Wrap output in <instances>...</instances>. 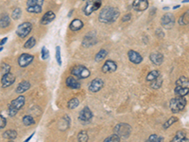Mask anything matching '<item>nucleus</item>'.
Masks as SVG:
<instances>
[{
	"label": "nucleus",
	"instance_id": "obj_1",
	"mask_svg": "<svg viewBox=\"0 0 189 142\" xmlns=\"http://www.w3.org/2000/svg\"><path fill=\"white\" fill-rule=\"evenodd\" d=\"M119 14H120V13L117 8L105 7L100 12L98 19L102 23L110 24V23H113L115 20H117V18L119 17Z\"/></svg>",
	"mask_w": 189,
	"mask_h": 142
},
{
	"label": "nucleus",
	"instance_id": "obj_2",
	"mask_svg": "<svg viewBox=\"0 0 189 142\" xmlns=\"http://www.w3.org/2000/svg\"><path fill=\"white\" fill-rule=\"evenodd\" d=\"M24 104H25V97L24 96H19L18 98L13 99L12 103H10V104L9 105V110H8L9 116H10V117L15 116L18 113V111L24 106Z\"/></svg>",
	"mask_w": 189,
	"mask_h": 142
},
{
	"label": "nucleus",
	"instance_id": "obj_3",
	"mask_svg": "<svg viewBox=\"0 0 189 142\" xmlns=\"http://www.w3.org/2000/svg\"><path fill=\"white\" fill-rule=\"evenodd\" d=\"M186 99H184V97H179L178 98H174L170 100L169 103V106L170 109L173 113H179L181 111H183L186 105Z\"/></svg>",
	"mask_w": 189,
	"mask_h": 142
},
{
	"label": "nucleus",
	"instance_id": "obj_4",
	"mask_svg": "<svg viewBox=\"0 0 189 142\" xmlns=\"http://www.w3.org/2000/svg\"><path fill=\"white\" fill-rule=\"evenodd\" d=\"M71 73L73 76L77 77L78 79H86L88 77H90L91 73H90V70L85 67L84 65H75L74 67L72 68Z\"/></svg>",
	"mask_w": 189,
	"mask_h": 142
},
{
	"label": "nucleus",
	"instance_id": "obj_5",
	"mask_svg": "<svg viewBox=\"0 0 189 142\" xmlns=\"http://www.w3.org/2000/svg\"><path fill=\"white\" fill-rule=\"evenodd\" d=\"M113 131H114V134L117 135L120 138L121 137L126 138L130 136L131 132H132V128L127 123H119L114 127Z\"/></svg>",
	"mask_w": 189,
	"mask_h": 142
},
{
	"label": "nucleus",
	"instance_id": "obj_6",
	"mask_svg": "<svg viewBox=\"0 0 189 142\" xmlns=\"http://www.w3.org/2000/svg\"><path fill=\"white\" fill-rule=\"evenodd\" d=\"M31 29H32V25H31V23L25 22L18 26L16 33L20 38H25L27 37V35H28V33L31 32Z\"/></svg>",
	"mask_w": 189,
	"mask_h": 142
},
{
	"label": "nucleus",
	"instance_id": "obj_7",
	"mask_svg": "<svg viewBox=\"0 0 189 142\" xmlns=\"http://www.w3.org/2000/svg\"><path fill=\"white\" fill-rule=\"evenodd\" d=\"M175 24V17L172 13H167L161 19V25L165 28H171Z\"/></svg>",
	"mask_w": 189,
	"mask_h": 142
},
{
	"label": "nucleus",
	"instance_id": "obj_8",
	"mask_svg": "<svg viewBox=\"0 0 189 142\" xmlns=\"http://www.w3.org/2000/svg\"><path fill=\"white\" fill-rule=\"evenodd\" d=\"M34 57L32 55H30L28 53H23L21 54L20 57L18 58V64H19V66L21 67H26L28 66V65H30L32 63Z\"/></svg>",
	"mask_w": 189,
	"mask_h": 142
},
{
	"label": "nucleus",
	"instance_id": "obj_9",
	"mask_svg": "<svg viewBox=\"0 0 189 142\" xmlns=\"http://www.w3.org/2000/svg\"><path fill=\"white\" fill-rule=\"evenodd\" d=\"M149 8V0H134L132 9L136 12H144Z\"/></svg>",
	"mask_w": 189,
	"mask_h": 142
},
{
	"label": "nucleus",
	"instance_id": "obj_10",
	"mask_svg": "<svg viewBox=\"0 0 189 142\" xmlns=\"http://www.w3.org/2000/svg\"><path fill=\"white\" fill-rule=\"evenodd\" d=\"M15 82V77L13 73L10 72H7L3 75L2 80H1V84H2V87L6 88L9 87V85H12L13 83Z\"/></svg>",
	"mask_w": 189,
	"mask_h": 142
},
{
	"label": "nucleus",
	"instance_id": "obj_11",
	"mask_svg": "<svg viewBox=\"0 0 189 142\" xmlns=\"http://www.w3.org/2000/svg\"><path fill=\"white\" fill-rule=\"evenodd\" d=\"M104 83H103V80L101 79H94L92 80V83L89 85V90L93 93H96L98 92V91L103 87Z\"/></svg>",
	"mask_w": 189,
	"mask_h": 142
},
{
	"label": "nucleus",
	"instance_id": "obj_12",
	"mask_svg": "<svg viewBox=\"0 0 189 142\" xmlns=\"http://www.w3.org/2000/svg\"><path fill=\"white\" fill-rule=\"evenodd\" d=\"M117 68V65L115 64L113 61H111V60H108L105 62V64L103 65L102 66V71L104 73H112V72H114L115 70Z\"/></svg>",
	"mask_w": 189,
	"mask_h": 142
},
{
	"label": "nucleus",
	"instance_id": "obj_13",
	"mask_svg": "<svg viewBox=\"0 0 189 142\" xmlns=\"http://www.w3.org/2000/svg\"><path fill=\"white\" fill-rule=\"evenodd\" d=\"M128 56H129V59H130L131 62L133 63V64H135V65L140 64L142 61H143L142 56H141L138 52L134 51V50H129Z\"/></svg>",
	"mask_w": 189,
	"mask_h": 142
},
{
	"label": "nucleus",
	"instance_id": "obj_14",
	"mask_svg": "<svg viewBox=\"0 0 189 142\" xmlns=\"http://www.w3.org/2000/svg\"><path fill=\"white\" fill-rule=\"evenodd\" d=\"M150 59L151 62L156 65H161L164 62V55L160 52H153L150 54Z\"/></svg>",
	"mask_w": 189,
	"mask_h": 142
},
{
	"label": "nucleus",
	"instance_id": "obj_15",
	"mask_svg": "<svg viewBox=\"0 0 189 142\" xmlns=\"http://www.w3.org/2000/svg\"><path fill=\"white\" fill-rule=\"evenodd\" d=\"M92 117H93V114L88 107L83 108L80 112V116H79L80 119L82 121H89V120H91Z\"/></svg>",
	"mask_w": 189,
	"mask_h": 142
},
{
	"label": "nucleus",
	"instance_id": "obj_16",
	"mask_svg": "<svg viewBox=\"0 0 189 142\" xmlns=\"http://www.w3.org/2000/svg\"><path fill=\"white\" fill-rule=\"evenodd\" d=\"M54 19H55V13L52 11H48L44 14L43 17H42L41 24L42 25H47V24H49V23H51L52 21H53Z\"/></svg>",
	"mask_w": 189,
	"mask_h": 142
},
{
	"label": "nucleus",
	"instance_id": "obj_17",
	"mask_svg": "<svg viewBox=\"0 0 189 142\" xmlns=\"http://www.w3.org/2000/svg\"><path fill=\"white\" fill-rule=\"evenodd\" d=\"M97 43V39H96V34H94V33H89L87 34L84 39H83V41H82V45L83 47H90L94 44H96Z\"/></svg>",
	"mask_w": 189,
	"mask_h": 142
},
{
	"label": "nucleus",
	"instance_id": "obj_18",
	"mask_svg": "<svg viewBox=\"0 0 189 142\" xmlns=\"http://www.w3.org/2000/svg\"><path fill=\"white\" fill-rule=\"evenodd\" d=\"M65 83H66V85L69 88H72V89H80V83L76 78L72 77V76H70L66 79Z\"/></svg>",
	"mask_w": 189,
	"mask_h": 142
},
{
	"label": "nucleus",
	"instance_id": "obj_19",
	"mask_svg": "<svg viewBox=\"0 0 189 142\" xmlns=\"http://www.w3.org/2000/svg\"><path fill=\"white\" fill-rule=\"evenodd\" d=\"M83 28V22L80 19H74L70 24V29L73 32H78Z\"/></svg>",
	"mask_w": 189,
	"mask_h": 142
},
{
	"label": "nucleus",
	"instance_id": "obj_20",
	"mask_svg": "<svg viewBox=\"0 0 189 142\" xmlns=\"http://www.w3.org/2000/svg\"><path fill=\"white\" fill-rule=\"evenodd\" d=\"M30 88V84L28 80H24V82L20 83L16 88V92L19 93V94H22L24 92H26L27 90H28Z\"/></svg>",
	"mask_w": 189,
	"mask_h": 142
},
{
	"label": "nucleus",
	"instance_id": "obj_21",
	"mask_svg": "<svg viewBox=\"0 0 189 142\" xmlns=\"http://www.w3.org/2000/svg\"><path fill=\"white\" fill-rule=\"evenodd\" d=\"M188 87H183V86H179V85H176L175 88V93L176 95H178L179 97H184L188 94Z\"/></svg>",
	"mask_w": 189,
	"mask_h": 142
},
{
	"label": "nucleus",
	"instance_id": "obj_22",
	"mask_svg": "<svg viewBox=\"0 0 189 142\" xmlns=\"http://www.w3.org/2000/svg\"><path fill=\"white\" fill-rule=\"evenodd\" d=\"M187 140H188V138L186 137L185 133H183V132H178L176 136L172 139L173 142H184Z\"/></svg>",
	"mask_w": 189,
	"mask_h": 142
},
{
	"label": "nucleus",
	"instance_id": "obj_23",
	"mask_svg": "<svg viewBox=\"0 0 189 142\" xmlns=\"http://www.w3.org/2000/svg\"><path fill=\"white\" fill-rule=\"evenodd\" d=\"M3 137L6 139H9V140H13L17 137V132L14 130H8L3 134Z\"/></svg>",
	"mask_w": 189,
	"mask_h": 142
},
{
	"label": "nucleus",
	"instance_id": "obj_24",
	"mask_svg": "<svg viewBox=\"0 0 189 142\" xmlns=\"http://www.w3.org/2000/svg\"><path fill=\"white\" fill-rule=\"evenodd\" d=\"M10 23V18L8 14H4L0 18V28H7Z\"/></svg>",
	"mask_w": 189,
	"mask_h": 142
},
{
	"label": "nucleus",
	"instance_id": "obj_25",
	"mask_svg": "<svg viewBox=\"0 0 189 142\" xmlns=\"http://www.w3.org/2000/svg\"><path fill=\"white\" fill-rule=\"evenodd\" d=\"M27 11L31 13H40L42 12V6L41 5L27 6Z\"/></svg>",
	"mask_w": 189,
	"mask_h": 142
},
{
	"label": "nucleus",
	"instance_id": "obj_26",
	"mask_svg": "<svg viewBox=\"0 0 189 142\" xmlns=\"http://www.w3.org/2000/svg\"><path fill=\"white\" fill-rule=\"evenodd\" d=\"M162 84H163V78L160 75L158 78H156L154 80H152L150 86L152 88H154V89H158V88H160L162 86Z\"/></svg>",
	"mask_w": 189,
	"mask_h": 142
},
{
	"label": "nucleus",
	"instance_id": "obj_27",
	"mask_svg": "<svg viewBox=\"0 0 189 142\" xmlns=\"http://www.w3.org/2000/svg\"><path fill=\"white\" fill-rule=\"evenodd\" d=\"M160 76V72L158 70H152L151 72H150L148 74V76H146V80L148 82H152V80H154L156 78H158Z\"/></svg>",
	"mask_w": 189,
	"mask_h": 142
},
{
	"label": "nucleus",
	"instance_id": "obj_28",
	"mask_svg": "<svg viewBox=\"0 0 189 142\" xmlns=\"http://www.w3.org/2000/svg\"><path fill=\"white\" fill-rule=\"evenodd\" d=\"M176 85L183 86V87H188V86H189L188 79H187L186 77H181V78L176 82Z\"/></svg>",
	"mask_w": 189,
	"mask_h": 142
},
{
	"label": "nucleus",
	"instance_id": "obj_29",
	"mask_svg": "<svg viewBox=\"0 0 189 142\" xmlns=\"http://www.w3.org/2000/svg\"><path fill=\"white\" fill-rule=\"evenodd\" d=\"M23 123L26 125V126H29V125H32L35 123V120L32 117L30 116H26L23 118Z\"/></svg>",
	"mask_w": 189,
	"mask_h": 142
},
{
	"label": "nucleus",
	"instance_id": "obj_30",
	"mask_svg": "<svg viewBox=\"0 0 189 142\" xmlns=\"http://www.w3.org/2000/svg\"><path fill=\"white\" fill-rule=\"evenodd\" d=\"M107 54H108L107 50H105V49H100V50H99V52L96 55V61H97V62H99V61L103 60L105 57H106Z\"/></svg>",
	"mask_w": 189,
	"mask_h": 142
},
{
	"label": "nucleus",
	"instance_id": "obj_31",
	"mask_svg": "<svg viewBox=\"0 0 189 142\" xmlns=\"http://www.w3.org/2000/svg\"><path fill=\"white\" fill-rule=\"evenodd\" d=\"M79 104H80L79 99L74 98V99H72L71 100H69V103H68V108H69V109H75L76 107L79 106Z\"/></svg>",
	"mask_w": 189,
	"mask_h": 142
},
{
	"label": "nucleus",
	"instance_id": "obj_32",
	"mask_svg": "<svg viewBox=\"0 0 189 142\" xmlns=\"http://www.w3.org/2000/svg\"><path fill=\"white\" fill-rule=\"evenodd\" d=\"M93 12H94V1L89 2L86 5V7L84 8V13H85V15H90Z\"/></svg>",
	"mask_w": 189,
	"mask_h": 142
},
{
	"label": "nucleus",
	"instance_id": "obj_33",
	"mask_svg": "<svg viewBox=\"0 0 189 142\" xmlns=\"http://www.w3.org/2000/svg\"><path fill=\"white\" fill-rule=\"evenodd\" d=\"M35 44H36V40H35V38L34 37H30L28 41H27V43L24 45V47L25 48H32L34 46H35Z\"/></svg>",
	"mask_w": 189,
	"mask_h": 142
},
{
	"label": "nucleus",
	"instance_id": "obj_34",
	"mask_svg": "<svg viewBox=\"0 0 189 142\" xmlns=\"http://www.w3.org/2000/svg\"><path fill=\"white\" fill-rule=\"evenodd\" d=\"M179 24L182 26H185L188 24V12H186L185 13H183L180 19H179Z\"/></svg>",
	"mask_w": 189,
	"mask_h": 142
},
{
	"label": "nucleus",
	"instance_id": "obj_35",
	"mask_svg": "<svg viewBox=\"0 0 189 142\" xmlns=\"http://www.w3.org/2000/svg\"><path fill=\"white\" fill-rule=\"evenodd\" d=\"M21 14H22V11H21V9L16 8V9H13V12L12 13V18L13 20H17L21 17Z\"/></svg>",
	"mask_w": 189,
	"mask_h": 142
},
{
	"label": "nucleus",
	"instance_id": "obj_36",
	"mask_svg": "<svg viewBox=\"0 0 189 142\" xmlns=\"http://www.w3.org/2000/svg\"><path fill=\"white\" fill-rule=\"evenodd\" d=\"M119 141H120V137L115 134L108 136L106 139L104 140V142H119Z\"/></svg>",
	"mask_w": 189,
	"mask_h": 142
},
{
	"label": "nucleus",
	"instance_id": "obj_37",
	"mask_svg": "<svg viewBox=\"0 0 189 142\" xmlns=\"http://www.w3.org/2000/svg\"><path fill=\"white\" fill-rule=\"evenodd\" d=\"M176 121H178V118H176V117H172V118H170L169 120L166 121V122L164 124V129H167L169 127H170L173 123H175Z\"/></svg>",
	"mask_w": 189,
	"mask_h": 142
},
{
	"label": "nucleus",
	"instance_id": "obj_38",
	"mask_svg": "<svg viewBox=\"0 0 189 142\" xmlns=\"http://www.w3.org/2000/svg\"><path fill=\"white\" fill-rule=\"evenodd\" d=\"M88 138H89V137H88V135H87L86 132H84V131L80 132V133L79 134V136H78V139H79L80 141H82V142L87 141Z\"/></svg>",
	"mask_w": 189,
	"mask_h": 142
},
{
	"label": "nucleus",
	"instance_id": "obj_39",
	"mask_svg": "<svg viewBox=\"0 0 189 142\" xmlns=\"http://www.w3.org/2000/svg\"><path fill=\"white\" fill-rule=\"evenodd\" d=\"M149 141L152 142V141H156V142H161V141H164V138L162 136H156V135H151L149 139Z\"/></svg>",
	"mask_w": 189,
	"mask_h": 142
},
{
	"label": "nucleus",
	"instance_id": "obj_40",
	"mask_svg": "<svg viewBox=\"0 0 189 142\" xmlns=\"http://www.w3.org/2000/svg\"><path fill=\"white\" fill-rule=\"evenodd\" d=\"M48 57H49V51L46 47H42V59L46 60Z\"/></svg>",
	"mask_w": 189,
	"mask_h": 142
},
{
	"label": "nucleus",
	"instance_id": "obj_41",
	"mask_svg": "<svg viewBox=\"0 0 189 142\" xmlns=\"http://www.w3.org/2000/svg\"><path fill=\"white\" fill-rule=\"evenodd\" d=\"M56 60L58 62L59 65H61V47H56Z\"/></svg>",
	"mask_w": 189,
	"mask_h": 142
},
{
	"label": "nucleus",
	"instance_id": "obj_42",
	"mask_svg": "<svg viewBox=\"0 0 189 142\" xmlns=\"http://www.w3.org/2000/svg\"><path fill=\"white\" fill-rule=\"evenodd\" d=\"M7 124V120L3 116H0V129H3Z\"/></svg>",
	"mask_w": 189,
	"mask_h": 142
},
{
	"label": "nucleus",
	"instance_id": "obj_43",
	"mask_svg": "<svg viewBox=\"0 0 189 142\" xmlns=\"http://www.w3.org/2000/svg\"><path fill=\"white\" fill-rule=\"evenodd\" d=\"M9 70H10V66H9L8 64H4V65H2V71L4 72V74L7 73V72H9Z\"/></svg>",
	"mask_w": 189,
	"mask_h": 142
},
{
	"label": "nucleus",
	"instance_id": "obj_44",
	"mask_svg": "<svg viewBox=\"0 0 189 142\" xmlns=\"http://www.w3.org/2000/svg\"><path fill=\"white\" fill-rule=\"evenodd\" d=\"M131 14H126L123 18H122V21L123 22H127V21H129V20H131Z\"/></svg>",
	"mask_w": 189,
	"mask_h": 142
},
{
	"label": "nucleus",
	"instance_id": "obj_45",
	"mask_svg": "<svg viewBox=\"0 0 189 142\" xmlns=\"http://www.w3.org/2000/svg\"><path fill=\"white\" fill-rule=\"evenodd\" d=\"M7 40H8V38H7V37H5L4 39H2L1 41H0V46H3V45L7 42Z\"/></svg>",
	"mask_w": 189,
	"mask_h": 142
},
{
	"label": "nucleus",
	"instance_id": "obj_46",
	"mask_svg": "<svg viewBox=\"0 0 189 142\" xmlns=\"http://www.w3.org/2000/svg\"><path fill=\"white\" fill-rule=\"evenodd\" d=\"M36 1H37L40 5H43V3H44V0H36Z\"/></svg>",
	"mask_w": 189,
	"mask_h": 142
},
{
	"label": "nucleus",
	"instance_id": "obj_47",
	"mask_svg": "<svg viewBox=\"0 0 189 142\" xmlns=\"http://www.w3.org/2000/svg\"><path fill=\"white\" fill-rule=\"evenodd\" d=\"M34 136V133H33V134H32V135H31V136H29V137H28V138H27V140H26V141H28V140H29V139H30V138H31V137H32V136Z\"/></svg>",
	"mask_w": 189,
	"mask_h": 142
},
{
	"label": "nucleus",
	"instance_id": "obj_48",
	"mask_svg": "<svg viewBox=\"0 0 189 142\" xmlns=\"http://www.w3.org/2000/svg\"><path fill=\"white\" fill-rule=\"evenodd\" d=\"M164 9H165V11H166V9H169V7H165Z\"/></svg>",
	"mask_w": 189,
	"mask_h": 142
},
{
	"label": "nucleus",
	"instance_id": "obj_49",
	"mask_svg": "<svg viewBox=\"0 0 189 142\" xmlns=\"http://www.w3.org/2000/svg\"><path fill=\"white\" fill-rule=\"evenodd\" d=\"M177 8H180V6L178 5V6H175V7H174V9H177Z\"/></svg>",
	"mask_w": 189,
	"mask_h": 142
},
{
	"label": "nucleus",
	"instance_id": "obj_50",
	"mask_svg": "<svg viewBox=\"0 0 189 142\" xmlns=\"http://www.w3.org/2000/svg\"><path fill=\"white\" fill-rule=\"evenodd\" d=\"M1 50H2V47H0V51H1Z\"/></svg>",
	"mask_w": 189,
	"mask_h": 142
}]
</instances>
